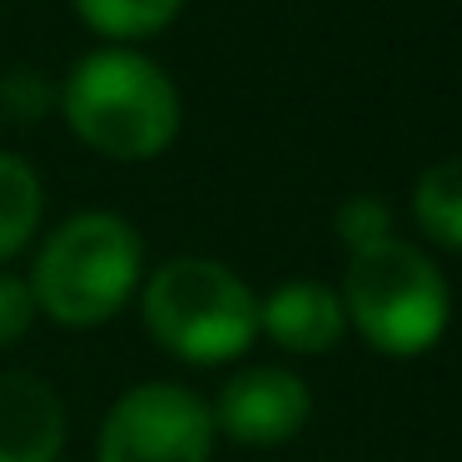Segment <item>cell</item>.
<instances>
[{
    "label": "cell",
    "mask_w": 462,
    "mask_h": 462,
    "mask_svg": "<svg viewBox=\"0 0 462 462\" xmlns=\"http://www.w3.org/2000/svg\"><path fill=\"white\" fill-rule=\"evenodd\" d=\"M150 338L184 363H229L259 333V299L234 269L204 254L160 263L140 293Z\"/></svg>",
    "instance_id": "obj_3"
},
{
    "label": "cell",
    "mask_w": 462,
    "mask_h": 462,
    "mask_svg": "<svg viewBox=\"0 0 462 462\" xmlns=\"http://www.w3.org/2000/svg\"><path fill=\"white\" fill-rule=\"evenodd\" d=\"M60 110L75 140L110 160H154L174 144L184 120L174 80L125 45H105L65 75Z\"/></svg>",
    "instance_id": "obj_1"
},
{
    "label": "cell",
    "mask_w": 462,
    "mask_h": 462,
    "mask_svg": "<svg viewBox=\"0 0 462 462\" xmlns=\"http://www.w3.org/2000/svg\"><path fill=\"white\" fill-rule=\"evenodd\" d=\"M412 214L422 234L448 249H462V160H442L412 189Z\"/></svg>",
    "instance_id": "obj_11"
},
{
    "label": "cell",
    "mask_w": 462,
    "mask_h": 462,
    "mask_svg": "<svg viewBox=\"0 0 462 462\" xmlns=\"http://www.w3.org/2000/svg\"><path fill=\"white\" fill-rule=\"evenodd\" d=\"M209 412L214 428H224L234 442L273 448V442H289L309 422L313 398L309 383L289 368H244L219 388V402Z\"/></svg>",
    "instance_id": "obj_6"
},
{
    "label": "cell",
    "mask_w": 462,
    "mask_h": 462,
    "mask_svg": "<svg viewBox=\"0 0 462 462\" xmlns=\"http://www.w3.org/2000/svg\"><path fill=\"white\" fill-rule=\"evenodd\" d=\"M209 402L180 383H140L105 412L95 462H209Z\"/></svg>",
    "instance_id": "obj_5"
},
{
    "label": "cell",
    "mask_w": 462,
    "mask_h": 462,
    "mask_svg": "<svg viewBox=\"0 0 462 462\" xmlns=\"http://www.w3.org/2000/svg\"><path fill=\"white\" fill-rule=\"evenodd\" d=\"M343 299L313 279H289L259 303V328L289 353H328L343 338Z\"/></svg>",
    "instance_id": "obj_8"
},
{
    "label": "cell",
    "mask_w": 462,
    "mask_h": 462,
    "mask_svg": "<svg viewBox=\"0 0 462 462\" xmlns=\"http://www.w3.org/2000/svg\"><path fill=\"white\" fill-rule=\"evenodd\" d=\"M140 229L110 209H85L70 214L41 244L25 283H31L35 313L55 319L60 328H95L130 303V293L140 289Z\"/></svg>",
    "instance_id": "obj_2"
},
{
    "label": "cell",
    "mask_w": 462,
    "mask_h": 462,
    "mask_svg": "<svg viewBox=\"0 0 462 462\" xmlns=\"http://www.w3.org/2000/svg\"><path fill=\"white\" fill-rule=\"evenodd\" d=\"M65 402L35 373H0V462H60Z\"/></svg>",
    "instance_id": "obj_7"
},
{
    "label": "cell",
    "mask_w": 462,
    "mask_h": 462,
    "mask_svg": "<svg viewBox=\"0 0 462 462\" xmlns=\"http://www.w3.org/2000/svg\"><path fill=\"white\" fill-rule=\"evenodd\" d=\"M343 313L378 353L412 358L448 328V283L438 263L402 239L358 249L343 273Z\"/></svg>",
    "instance_id": "obj_4"
},
{
    "label": "cell",
    "mask_w": 462,
    "mask_h": 462,
    "mask_svg": "<svg viewBox=\"0 0 462 462\" xmlns=\"http://www.w3.org/2000/svg\"><path fill=\"white\" fill-rule=\"evenodd\" d=\"M75 15L105 41H144L174 25L184 0H70Z\"/></svg>",
    "instance_id": "obj_10"
},
{
    "label": "cell",
    "mask_w": 462,
    "mask_h": 462,
    "mask_svg": "<svg viewBox=\"0 0 462 462\" xmlns=\"http://www.w3.org/2000/svg\"><path fill=\"white\" fill-rule=\"evenodd\" d=\"M45 214V189L41 174L21 160V154L0 150V263L31 244L35 224Z\"/></svg>",
    "instance_id": "obj_9"
},
{
    "label": "cell",
    "mask_w": 462,
    "mask_h": 462,
    "mask_svg": "<svg viewBox=\"0 0 462 462\" xmlns=\"http://www.w3.org/2000/svg\"><path fill=\"white\" fill-rule=\"evenodd\" d=\"M51 105H55V90L35 70H11L0 80V115H5V120L31 125V120H41Z\"/></svg>",
    "instance_id": "obj_12"
},
{
    "label": "cell",
    "mask_w": 462,
    "mask_h": 462,
    "mask_svg": "<svg viewBox=\"0 0 462 462\" xmlns=\"http://www.w3.org/2000/svg\"><path fill=\"white\" fill-rule=\"evenodd\" d=\"M338 239L348 244L353 254H358V249H373V244H383V239H393L388 209H383L378 199H368V194L348 199V204L338 209Z\"/></svg>",
    "instance_id": "obj_13"
},
{
    "label": "cell",
    "mask_w": 462,
    "mask_h": 462,
    "mask_svg": "<svg viewBox=\"0 0 462 462\" xmlns=\"http://www.w3.org/2000/svg\"><path fill=\"white\" fill-rule=\"evenodd\" d=\"M35 323V299H31V283L15 279V273H0V348H11L31 333Z\"/></svg>",
    "instance_id": "obj_14"
}]
</instances>
